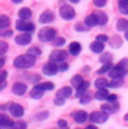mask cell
I'll list each match as a JSON object with an SVG mask.
<instances>
[{
  "label": "cell",
  "instance_id": "6da1fadb",
  "mask_svg": "<svg viewBox=\"0 0 128 129\" xmlns=\"http://www.w3.org/2000/svg\"><path fill=\"white\" fill-rule=\"evenodd\" d=\"M36 62V57L33 55H29L28 53L24 55H19L14 59V66L18 70H27V69L34 66Z\"/></svg>",
  "mask_w": 128,
  "mask_h": 129
},
{
  "label": "cell",
  "instance_id": "7a4b0ae2",
  "mask_svg": "<svg viewBox=\"0 0 128 129\" xmlns=\"http://www.w3.org/2000/svg\"><path fill=\"white\" fill-rule=\"evenodd\" d=\"M56 30L52 27H45V28L39 29L37 34V38L42 43H50V42H54L56 38Z\"/></svg>",
  "mask_w": 128,
  "mask_h": 129
},
{
  "label": "cell",
  "instance_id": "3957f363",
  "mask_svg": "<svg viewBox=\"0 0 128 129\" xmlns=\"http://www.w3.org/2000/svg\"><path fill=\"white\" fill-rule=\"evenodd\" d=\"M127 74H128V69L125 68L124 65H121L120 63H118L117 65H115L109 71L108 76L110 79H124Z\"/></svg>",
  "mask_w": 128,
  "mask_h": 129
},
{
  "label": "cell",
  "instance_id": "277c9868",
  "mask_svg": "<svg viewBox=\"0 0 128 129\" xmlns=\"http://www.w3.org/2000/svg\"><path fill=\"white\" fill-rule=\"evenodd\" d=\"M109 118V113H107L106 111H93L89 115V120L90 122L97 123V125H102Z\"/></svg>",
  "mask_w": 128,
  "mask_h": 129
},
{
  "label": "cell",
  "instance_id": "5b68a950",
  "mask_svg": "<svg viewBox=\"0 0 128 129\" xmlns=\"http://www.w3.org/2000/svg\"><path fill=\"white\" fill-rule=\"evenodd\" d=\"M60 16L61 18L64 19V20H72L73 18L75 17V10L74 8H73L72 6H70V5H63V6H61L60 8Z\"/></svg>",
  "mask_w": 128,
  "mask_h": 129
},
{
  "label": "cell",
  "instance_id": "8992f818",
  "mask_svg": "<svg viewBox=\"0 0 128 129\" xmlns=\"http://www.w3.org/2000/svg\"><path fill=\"white\" fill-rule=\"evenodd\" d=\"M48 57H50V61H53L55 63H62L69 57V53L64 49H54L51 52Z\"/></svg>",
  "mask_w": 128,
  "mask_h": 129
},
{
  "label": "cell",
  "instance_id": "52a82bcc",
  "mask_svg": "<svg viewBox=\"0 0 128 129\" xmlns=\"http://www.w3.org/2000/svg\"><path fill=\"white\" fill-rule=\"evenodd\" d=\"M16 29L19 31H25V33H33L35 30V25L30 21L24 20V19L19 18L18 20L16 21Z\"/></svg>",
  "mask_w": 128,
  "mask_h": 129
},
{
  "label": "cell",
  "instance_id": "ba28073f",
  "mask_svg": "<svg viewBox=\"0 0 128 129\" xmlns=\"http://www.w3.org/2000/svg\"><path fill=\"white\" fill-rule=\"evenodd\" d=\"M42 71H43V73L45 74L46 76H54V75H56V73L58 72V65L55 62L50 61L44 64Z\"/></svg>",
  "mask_w": 128,
  "mask_h": 129
},
{
  "label": "cell",
  "instance_id": "9c48e42d",
  "mask_svg": "<svg viewBox=\"0 0 128 129\" xmlns=\"http://www.w3.org/2000/svg\"><path fill=\"white\" fill-rule=\"evenodd\" d=\"M9 112L15 118H21L24 116V113H25V109L19 103H10V106H9Z\"/></svg>",
  "mask_w": 128,
  "mask_h": 129
},
{
  "label": "cell",
  "instance_id": "30bf717a",
  "mask_svg": "<svg viewBox=\"0 0 128 129\" xmlns=\"http://www.w3.org/2000/svg\"><path fill=\"white\" fill-rule=\"evenodd\" d=\"M27 89H28V86H27L26 83H24V82H16V83H14L13 86H11V92H13L15 95L21 96V95H24V94L26 93Z\"/></svg>",
  "mask_w": 128,
  "mask_h": 129
},
{
  "label": "cell",
  "instance_id": "8fae6325",
  "mask_svg": "<svg viewBox=\"0 0 128 129\" xmlns=\"http://www.w3.org/2000/svg\"><path fill=\"white\" fill-rule=\"evenodd\" d=\"M71 116L73 117L75 123H78V125H82V123H84L87 120H89V115H88L84 110H78V111H75V112H73Z\"/></svg>",
  "mask_w": 128,
  "mask_h": 129
},
{
  "label": "cell",
  "instance_id": "7c38bea8",
  "mask_svg": "<svg viewBox=\"0 0 128 129\" xmlns=\"http://www.w3.org/2000/svg\"><path fill=\"white\" fill-rule=\"evenodd\" d=\"M15 43L18 44V45H20V46L29 45V44L31 43V36H30V34H29V33H25V31H24L23 34L16 36V38H15Z\"/></svg>",
  "mask_w": 128,
  "mask_h": 129
},
{
  "label": "cell",
  "instance_id": "4fadbf2b",
  "mask_svg": "<svg viewBox=\"0 0 128 129\" xmlns=\"http://www.w3.org/2000/svg\"><path fill=\"white\" fill-rule=\"evenodd\" d=\"M54 19H55V16H54L53 11L50 10V9H47V10L43 11L41 14L38 20L41 24H50L52 21H54Z\"/></svg>",
  "mask_w": 128,
  "mask_h": 129
},
{
  "label": "cell",
  "instance_id": "5bb4252c",
  "mask_svg": "<svg viewBox=\"0 0 128 129\" xmlns=\"http://www.w3.org/2000/svg\"><path fill=\"white\" fill-rule=\"evenodd\" d=\"M101 110L106 111V112L109 113V115L116 113V112H118V110H119V105H118L117 101H116V102H107V103H105V105L101 106Z\"/></svg>",
  "mask_w": 128,
  "mask_h": 129
},
{
  "label": "cell",
  "instance_id": "9a60e30c",
  "mask_svg": "<svg viewBox=\"0 0 128 129\" xmlns=\"http://www.w3.org/2000/svg\"><path fill=\"white\" fill-rule=\"evenodd\" d=\"M0 127H1L2 129L14 128L15 122L7 115H5V113H0Z\"/></svg>",
  "mask_w": 128,
  "mask_h": 129
},
{
  "label": "cell",
  "instance_id": "2e32d148",
  "mask_svg": "<svg viewBox=\"0 0 128 129\" xmlns=\"http://www.w3.org/2000/svg\"><path fill=\"white\" fill-rule=\"evenodd\" d=\"M84 25L88 27V28H92V27H95L99 25L98 23V18L97 16H95V14L93 12V14L91 15H88L87 17L84 18Z\"/></svg>",
  "mask_w": 128,
  "mask_h": 129
},
{
  "label": "cell",
  "instance_id": "e0dca14e",
  "mask_svg": "<svg viewBox=\"0 0 128 129\" xmlns=\"http://www.w3.org/2000/svg\"><path fill=\"white\" fill-rule=\"evenodd\" d=\"M90 49L93 52V53L95 54H100L102 53L103 51H105V43H102V42H99L95 39L94 42H92V43L90 44Z\"/></svg>",
  "mask_w": 128,
  "mask_h": 129
},
{
  "label": "cell",
  "instance_id": "ac0fdd59",
  "mask_svg": "<svg viewBox=\"0 0 128 129\" xmlns=\"http://www.w3.org/2000/svg\"><path fill=\"white\" fill-rule=\"evenodd\" d=\"M81 49H82V46H81V44L78 43V42H72V43L69 45V53L72 56H78L79 54L81 53Z\"/></svg>",
  "mask_w": 128,
  "mask_h": 129
},
{
  "label": "cell",
  "instance_id": "d6986e66",
  "mask_svg": "<svg viewBox=\"0 0 128 129\" xmlns=\"http://www.w3.org/2000/svg\"><path fill=\"white\" fill-rule=\"evenodd\" d=\"M73 90H72V86H63L61 88L60 90L57 91L56 93V96H60V98H64V99H68L72 95Z\"/></svg>",
  "mask_w": 128,
  "mask_h": 129
},
{
  "label": "cell",
  "instance_id": "ffe728a7",
  "mask_svg": "<svg viewBox=\"0 0 128 129\" xmlns=\"http://www.w3.org/2000/svg\"><path fill=\"white\" fill-rule=\"evenodd\" d=\"M109 91L107 90L106 88H102V89H98L97 92L94 93V99H97V100L99 101H105L108 99V96H109Z\"/></svg>",
  "mask_w": 128,
  "mask_h": 129
},
{
  "label": "cell",
  "instance_id": "44dd1931",
  "mask_svg": "<svg viewBox=\"0 0 128 129\" xmlns=\"http://www.w3.org/2000/svg\"><path fill=\"white\" fill-rule=\"evenodd\" d=\"M31 15H33V11H31V9L28 8V7H23V8L19 9V11H18V17L20 19H24V20H28L31 17Z\"/></svg>",
  "mask_w": 128,
  "mask_h": 129
},
{
  "label": "cell",
  "instance_id": "7402d4cb",
  "mask_svg": "<svg viewBox=\"0 0 128 129\" xmlns=\"http://www.w3.org/2000/svg\"><path fill=\"white\" fill-rule=\"evenodd\" d=\"M44 92H45V91H43L42 89H39V88H37V86L35 85L30 90V92H29V95H30V98L34 99V100H39V99L43 98Z\"/></svg>",
  "mask_w": 128,
  "mask_h": 129
},
{
  "label": "cell",
  "instance_id": "603a6c76",
  "mask_svg": "<svg viewBox=\"0 0 128 129\" xmlns=\"http://www.w3.org/2000/svg\"><path fill=\"white\" fill-rule=\"evenodd\" d=\"M109 45L112 47V48H120L122 45V39L120 36H117V35H114L111 38H109Z\"/></svg>",
  "mask_w": 128,
  "mask_h": 129
},
{
  "label": "cell",
  "instance_id": "cb8c5ba5",
  "mask_svg": "<svg viewBox=\"0 0 128 129\" xmlns=\"http://www.w3.org/2000/svg\"><path fill=\"white\" fill-rule=\"evenodd\" d=\"M89 86H90V83L88 82V81H83V82L77 88V91H75V96H77V98H80L83 93L87 92V90L89 89Z\"/></svg>",
  "mask_w": 128,
  "mask_h": 129
},
{
  "label": "cell",
  "instance_id": "d4e9b609",
  "mask_svg": "<svg viewBox=\"0 0 128 129\" xmlns=\"http://www.w3.org/2000/svg\"><path fill=\"white\" fill-rule=\"evenodd\" d=\"M95 16L98 18V23H99V26H105L106 24L108 23V16L105 11H101V10H97L94 11Z\"/></svg>",
  "mask_w": 128,
  "mask_h": 129
},
{
  "label": "cell",
  "instance_id": "484cf974",
  "mask_svg": "<svg viewBox=\"0 0 128 129\" xmlns=\"http://www.w3.org/2000/svg\"><path fill=\"white\" fill-rule=\"evenodd\" d=\"M116 28H117L118 31L122 33V31H126L128 29V20L125 18H120L117 20V24H116Z\"/></svg>",
  "mask_w": 128,
  "mask_h": 129
},
{
  "label": "cell",
  "instance_id": "4316f807",
  "mask_svg": "<svg viewBox=\"0 0 128 129\" xmlns=\"http://www.w3.org/2000/svg\"><path fill=\"white\" fill-rule=\"evenodd\" d=\"M118 9L122 15H128V0H118Z\"/></svg>",
  "mask_w": 128,
  "mask_h": 129
},
{
  "label": "cell",
  "instance_id": "83f0119b",
  "mask_svg": "<svg viewBox=\"0 0 128 129\" xmlns=\"http://www.w3.org/2000/svg\"><path fill=\"white\" fill-rule=\"evenodd\" d=\"M37 88L42 89L43 91H52L54 88H55V84L50 82V81H47V82H43V83H37L35 84Z\"/></svg>",
  "mask_w": 128,
  "mask_h": 129
},
{
  "label": "cell",
  "instance_id": "f1b7e54d",
  "mask_svg": "<svg viewBox=\"0 0 128 129\" xmlns=\"http://www.w3.org/2000/svg\"><path fill=\"white\" fill-rule=\"evenodd\" d=\"M108 84H109V81H108L106 78H98L97 80L94 81V86L97 89L108 88Z\"/></svg>",
  "mask_w": 128,
  "mask_h": 129
},
{
  "label": "cell",
  "instance_id": "f546056e",
  "mask_svg": "<svg viewBox=\"0 0 128 129\" xmlns=\"http://www.w3.org/2000/svg\"><path fill=\"white\" fill-rule=\"evenodd\" d=\"M112 68H114V65H112L111 62H110V63H106V64H103V65L101 66V69H99V70L97 71V74L98 75H101V74L109 73V71L111 70Z\"/></svg>",
  "mask_w": 128,
  "mask_h": 129
},
{
  "label": "cell",
  "instance_id": "4dcf8cb0",
  "mask_svg": "<svg viewBox=\"0 0 128 129\" xmlns=\"http://www.w3.org/2000/svg\"><path fill=\"white\" fill-rule=\"evenodd\" d=\"M83 81H84V80H83V76L82 75H80V74H75V75L71 79V84H72L73 88L77 89L78 86L83 82Z\"/></svg>",
  "mask_w": 128,
  "mask_h": 129
},
{
  "label": "cell",
  "instance_id": "1f68e13d",
  "mask_svg": "<svg viewBox=\"0 0 128 129\" xmlns=\"http://www.w3.org/2000/svg\"><path fill=\"white\" fill-rule=\"evenodd\" d=\"M124 84V80L122 79H111V81L108 84V88H111V89H117L122 86Z\"/></svg>",
  "mask_w": 128,
  "mask_h": 129
},
{
  "label": "cell",
  "instance_id": "d6a6232c",
  "mask_svg": "<svg viewBox=\"0 0 128 129\" xmlns=\"http://www.w3.org/2000/svg\"><path fill=\"white\" fill-rule=\"evenodd\" d=\"M10 25V18L6 15H1L0 16V28L1 29H5Z\"/></svg>",
  "mask_w": 128,
  "mask_h": 129
},
{
  "label": "cell",
  "instance_id": "836d02e7",
  "mask_svg": "<svg viewBox=\"0 0 128 129\" xmlns=\"http://www.w3.org/2000/svg\"><path fill=\"white\" fill-rule=\"evenodd\" d=\"M79 99H80L81 105H88V103H90L91 100H92V95H91L89 92H85V93H83Z\"/></svg>",
  "mask_w": 128,
  "mask_h": 129
},
{
  "label": "cell",
  "instance_id": "e575fe53",
  "mask_svg": "<svg viewBox=\"0 0 128 129\" xmlns=\"http://www.w3.org/2000/svg\"><path fill=\"white\" fill-rule=\"evenodd\" d=\"M27 53L29 54V55H33V56H35V57H38V56H41L42 55V51H41V48L37 46H33V47H30V48L27 51Z\"/></svg>",
  "mask_w": 128,
  "mask_h": 129
},
{
  "label": "cell",
  "instance_id": "d590c367",
  "mask_svg": "<svg viewBox=\"0 0 128 129\" xmlns=\"http://www.w3.org/2000/svg\"><path fill=\"white\" fill-rule=\"evenodd\" d=\"M112 61V55L110 53H103L99 58V62L102 64H106V63H110Z\"/></svg>",
  "mask_w": 128,
  "mask_h": 129
},
{
  "label": "cell",
  "instance_id": "8d00e7d4",
  "mask_svg": "<svg viewBox=\"0 0 128 129\" xmlns=\"http://www.w3.org/2000/svg\"><path fill=\"white\" fill-rule=\"evenodd\" d=\"M8 49H9V45L6 43V42H4V41H1L0 42V55H5V54L8 52Z\"/></svg>",
  "mask_w": 128,
  "mask_h": 129
},
{
  "label": "cell",
  "instance_id": "74e56055",
  "mask_svg": "<svg viewBox=\"0 0 128 129\" xmlns=\"http://www.w3.org/2000/svg\"><path fill=\"white\" fill-rule=\"evenodd\" d=\"M48 112L47 111H42V112H39V113H37L36 115V119H37L38 121H43V120H45V119H47L48 118Z\"/></svg>",
  "mask_w": 128,
  "mask_h": 129
},
{
  "label": "cell",
  "instance_id": "f35d334b",
  "mask_svg": "<svg viewBox=\"0 0 128 129\" xmlns=\"http://www.w3.org/2000/svg\"><path fill=\"white\" fill-rule=\"evenodd\" d=\"M66 39L64 38V37H57V38L54 39V45L56 47H60V46H63L64 44H65Z\"/></svg>",
  "mask_w": 128,
  "mask_h": 129
},
{
  "label": "cell",
  "instance_id": "ab89813d",
  "mask_svg": "<svg viewBox=\"0 0 128 129\" xmlns=\"http://www.w3.org/2000/svg\"><path fill=\"white\" fill-rule=\"evenodd\" d=\"M92 2L97 8H103L107 5V0H92Z\"/></svg>",
  "mask_w": 128,
  "mask_h": 129
},
{
  "label": "cell",
  "instance_id": "60d3db41",
  "mask_svg": "<svg viewBox=\"0 0 128 129\" xmlns=\"http://www.w3.org/2000/svg\"><path fill=\"white\" fill-rule=\"evenodd\" d=\"M39 80H41V75H38V74H31L28 81L33 84H37V82Z\"/></svg>",
  "mask_w": 128,
  "mask_h": 129
},
{
  "label": "cell",
  "instance_id": "b9f144b4",
  "mask_svg": "<svg viewBox=\"0 0 128 129\" xmlns=\"http://www.w3.org/2000/svg\"><path fill=\"white\" fill-rule=\"evenodd\" d=\"M27 127V123L25 121H21V120H18L17 122H15V127L14 128H17V129H25Z\"/></svg>",
  "mask_w": 128,
  "mask_h": 129
},
{
  "label": "cell",
  "instance_id": "7bdbcfd3",
  "mask_svg": "<svg viewBox=\"0 0 128 129\" xmlns=\"http://www.w3.org/2000/svg\"><path fill=\"white\" fill-rule=\"evenodd\" d=\"M95 39H97V41H99V42H102V43H107V42H109V38H108V36L107 35H103V34L97 35Z\"/></svg>",
  "mask_w": 128,
  "mask_h": 129
},
{
  "label": "cell",
  "instance_id": "ee69618b",
  "mask_svg": "<svg viewBox=\"0 0 128 129\" xmlns=\"http://www.w3.org/2000/svg\"><path fill=\"white\" fill-rule=\"evenodd\" d=\"M64 103H65V99L64 98H60V96H56V99L54 100V105L55 106H64Z\"/></svg>",
  "mask_w": 128,
  "mask_h": 129
},
{
  "label": "cell",
  "instance_id": "f6af8a7d",
  "mask_svg": "<svg viewBox=\"0 0 128 129\" xmlns=\"http://www.w3.org/2000/svg\"><path fill=\"white\" fill-rule=\"evenodd\" d=\"M69 70V64L65 63V62H62V63H60V65H58V72H65Z\"/></svg>",
  "mask_w": 128,
  "mask_h": 129
},
{
  "label": "cell",
  "instance_id": "bcb514c9",
  "mask_svg": "<svg viewBox=\"0 0 128 129\" xmlns=\"http://www.w3.org/2000/svg\"><path fill=\"white\" fill-rule=\"evenodd\" d=\"M57 126L60 128H66V127H68V121H66L65 119H58Z\"/></svg>",
  "mask_w": 128,
  "mask_h": 129
},
{
  "label": "cell",
  "instance_id": "7dc6e473",
  "mask_svg": "<svg viewBox=\"0 0 128 129\" xmlns=\"http://www.w3.org/2000/svg\"><path fill=\"white\" fill-rule=\"evenodd\" d=\"M87 28L88 27L85 26H83V25H81V24H77L75 25V30L77 31H87Z\"/></svg>",
  "mask_w": 128,
  "mask_h": 129
},
{
  "label": "cell",
  "instance_id": "c3c4849f",
  "mask_svg": "<svg viewBox=\"0 0 128 129\" xmlns=\"http://www.w3.org/2000/svg\"><path fill=\"white\" fill-rule=\"evenodd\" d=\"M13 34H14V31L13 30H4L2 29V33H1V37L2 38H5V37H10V36H13Z\"/></svg>",
  "mask_w": 128,
  "mask_h": 129
},
{
  "label": "cell",
  "instance_id": "681fc988",
  "mask_svg": "<svg viewBox=\"0 0 128 129\" xmlns=\"http://www.w3.org/2000/svg\"><path fill=\"white\" fill-rule=\"evenodd\" d=\"M117 100H118V96L116 94H109V96H108V99L106 101L107 102H116Z\"/></svg>",
  "mask_w": 128,
  "mask_h": 129
},
{
  "label": "cell",
  "instance_id": "f907efd6",
  "mask_svg": "<svg viewBox=\"0 0 128 129\" xmlns=\"http://www.w3.org/2000/svg\"><path fill=\"white\" fill-rule=\"evenodd\" d=\"M0 75H1V81H0V82H2V81H6L7 75H8V72H7L6 70H1V73H0Z\"/></svg>",
  "mask_w": 128,
  "mask_h": 129
},
{
  "label": "cell",
  "instance_id": "816d5d0a",
  "mask_svg": "<svg viewBox=\"0 0 128 129\" xmlns=\"http://www.w3.org/2000/svg\"><path fill=\"white\" fill-rule=\"evenodd\" d=\"M120 64H121V65H124L125 68H127L128 69V57H125V58H122L121 61L119 62Z\"/></svg>",
  "mask_w": 128,
  "mask_h": 129
},
{
  "label": "cell",
  "instance_id": "f5cc1de1",
  "mask_svg": "<svg viewBox=\"0 0 128 129\" xmlns=\"http://www.w3.org/2000/svg\"><path fill=\"white\" fill-rule=\"evenodd\" d=\"M1 83V88H0V91H4V89L6 88V85H7V82L6 81H2V82H0Z\"/></svg>",
  "mask_w": 128,
  "mask_h": 129
},
{
  "label": "cell",
  "instance_id": "db71d44e",
  "mask_svg": "<svg viewBox=\"0 0 128 129\" xmlns=\"http://www.w3.org/2000/svg\"><path fill=\"white\" fill-rule=\"evenodd\" d=\"M23 1L24 0H11V2L15 5H20V4H23Z\"/></svg>",
  "mask_w": 128,
  "mask_h": 129
},
{
  "label": "cell",
  "instance_id": "11a10c76",
  "mask_svg": "<svg viewBox=\"0 0 128 129\" xmlns=\"http://www.w3.org/2000/svg\"><path fill=\"white\" fill-rule=\"evenodd\" d=\"M4 65H5V57H4V55L1 56V64H0V66L1 68H4Z\"/></svg>",
  "mask_w": 128,
  "mask_h": 129
},
{
  "label": "cell",
  "instance_id": "9f6ffc18",
  "mask_svg": "<svg viewBox=\"0 0 128 129\" xmlns=\"http://www.w3.org/2000/svg\"><path fill=\"white\" fill-rule=\"evenodd\" d=\"M69 1H70L71 4H79V1H80V0H69Z\"/></svg>",
  "mask_w": 128,
  "mask_h": 129
},
{
  "label": "cell",
  "instance_id": "6f0895ef",
  "mask_svg": "<svg viewBox=\"0 0 128 129\" xmlns=\"http://www.w3.org/2000/svg\"><path fill=\"white\" fill-rule=\"evenodd\" d=\"M125 38H126V41L128 42V29L125 31Z\"/></svg>",
  "mask_w": 128,
  "mask_h": 129
},
{
  "label": "cell",
  "instance_id": "680465c9",
  "mask_svg": "<svg viewBox=\"0 0 128 129\" xmlns=\"http://www.w3.org/2000/svg\"><path fill=\"white\" fill-rule=\"evenodd\" d=\"M90 128H95V126H94V125H89V126H87V129H90Z\"/></svg>",
  "mask_w": 128,
  "mask_h": 129
},
{
  "label": "cell",
  "instance_id": "91938a15",
  "mask_svg": "<svg viewBox=\"0 0 128 129\" xmlns=\"http://www.w3.org/2000/svg\"><path fill=\"white\" fill-rule=\"evenodd\" d=\"M124 119H125V121H127V122H128V113H127V115H125Z\"/></svg>",
  "mask_w": 128,
  "mask_h": 129
}]
</instances>
